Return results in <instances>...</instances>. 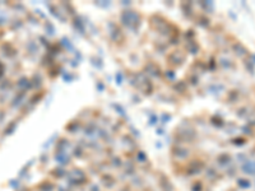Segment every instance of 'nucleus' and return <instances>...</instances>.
I'll return each mask as SVG.
<instances>
[{
	"label": "nucleus",
	"mask_w": 255,
	"mask_h": 191,
	"mask_svg": "<svg viewBox=\"0 0 255 191\" xmlns=\"http://www.w3.org/2000/svg\"><path fill=\"white\" fill-rule=\"evenodd\" d=\"M33 191H168V182L123 117L87 107L56 136Z\"/></svg>",
	"instance_id": "1"
},
{
	"label": "nucleus",
	"mask_w": 255,
	"mask_h": 191,
	"mask_svg": "<svg viewBox=\"0 0 255 191\" xmlns=\"http://www.w3.org/2000/svg\"><path fill=\"white\" fill-rule=\"evenodd\" d=\"M110 22V49L138 88L176 103L199 94V83L216 65L204 56V22L193 15L134 9L115 14Z\"/></svg>",
	"instance_id": "2"
}]
</instances>
